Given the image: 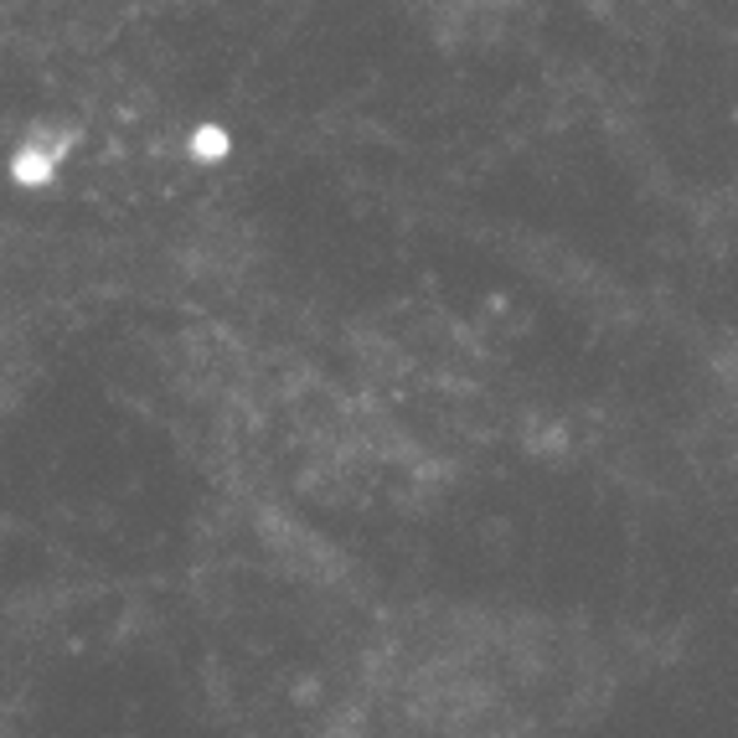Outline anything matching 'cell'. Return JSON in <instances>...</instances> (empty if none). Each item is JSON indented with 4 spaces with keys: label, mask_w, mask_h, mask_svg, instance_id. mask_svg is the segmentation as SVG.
I'll return each mask as SVG.
<instances>
[{
    "label": "cell",
    "mask_w": 738,
    "mask_h": 738,
    "mask_svg": "<svg viewBox=\"0 0 738 738\" xmlns=\"http://www.w3.org/2000/svg\"><path fill=\"white\" fill-rule=\"evenodd\" d=\"M620 692L609 640L537 609H429L352 667L326 738H594Z\"/></svg>",
    "instance_id": "cell-1"
}]
</instances>
